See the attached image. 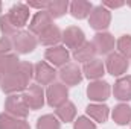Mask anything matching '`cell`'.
Here are the masks:
<instances>
[{"label":"cell","instance_id":"1","mask_svg":"<svg viewBox=\"0 0 131 129\" xmlns=\"http://www.w3.org/2000/svg\"><path fill=\"white\" fill-rule=\"evenodd\" d=\"M34 78V65L28 61H20L15 68H12L0 81V88L6 94H17L25 91Z\"/></svg>","mask_w":131,"mask_h":129},{"label":"cell","instance_id":"10","mask_svg":"<svg viewBox=\"0 0 131 129\" xmlns=\"http://www.w3.org/2000/svg\"><path fill=\"white\" fill-rule=\"evenodd\" d=\"M130 67L128 58H125L124 55H121L119 52H111L107 56L105 61V68L108 70V73L111 76H122L124 73H127Z\"/></svg>","mask_w":131,"mask_h":129},{"label":"cell","instance_id":"5","mask_svg":"<svg viewBox=\"0 0 131 129\" xmlns=\"http://www.w3.org/2000/svg\"><path fill=\"white\" fill-rule=\"evenodd\" d=\"M21 96L25 99L28 108L32 109V111L41 109L43 105H44V100H46V93L43 91L41 85H38V84H31V85L23 91Z\"/></svg>","mask_w":131,"mask_h":129},{"label":"cell","instance_id":"14","mask_svg":"<svg viewBox=\"0 0 131 129\" xmlns=\"http://www.w3.org/2000/svg\"><path fill=\"white\" fill-rule=\"evenodd\" d=\"M111 88L110 84L105 81H93L89 87H87V96L93 102H104L110 97Z\"/></svg>","mask_w":131,"mask_h":129},{"label":"cell","instance_id":"16","mask_svg":"<svg viewBox=\"0 0 131 129\" xmlns=\"http://www.w3.org/2000/svg\"><path fill=\"white\" fill-rule=\"evenodd\" d=\"M60 41H63V32L55 24L49 26L44 32L38 35V43L43 46H47V47H55V46H58Z\"/></svg>","mask_w":131,"mask_h":129},{"label":"cell","instance_id":"29","mask_svg":"<svg viewBox=\"0 0 131 129\" xmlns=\"http://www.w3.org/2000/svg\"><path fill=\"white\" fill-rule=\"evenodd\" d=\"M0 31L3 33V36H8V38H12L15 33L18 32V31L12 26V23L8 20L6 14H5V15H0Z\"/></svg>","mask_w":131,"mask_h":129},{"label":"cell","instance_id":"4","mask_svg":"<svg viewBox=\"0 0 131 129\" xmlns=\"http://www.w3.org/2000/svg\"><path fill=\"white\" fill-rule=\"evenodd\" d=\"M67 97H69V91H67V87L63 82L50 84L47 91H46V100H47L49 106H52L55 109L64 105L67 102Z\"/></svg>","mask_w":131,"mask_h":129},{"label":"cell","instance_id":"21","mask_svg":"<svg viewBox=\"0 0 131 129\" xmlns=\"http://www.w3.org/2000/svg\"><path fill=\"white\" fill-rule=\"evenodd\" d=\"M85 112L90 119H93L95 122L98 123H105L107 119H108V114H110V109L107 105H102V103H90L87 108H85Z\"/></svg>","mask_w":131,"mask_h":129},{"label":"cell","instance_id":"28","mask_svg":"<svg viewBox=\"0 0 131 129\" xmlns=\"http://www.w3.org/2000/svg\"><path fill=\"white\" fill-rule=\"evenodd\" d=\"M116 46L121 55H124L125 58H131V35H122L117 40Z\"/></svg>","mask_w":131,"mask_h":129},{"label":"cell","instance_id":"8","mask_svg":"<svg viewBox=\"0 0 131 129\" xmlns=\"http://www.w3.org/2000/svg\"><path fill=\"white\" fill-rule=\"evenodd\" d=\"M29 14L31 12H29L28 5H25V3H15V5H12V8L6 14V17L12 23V26L18 31V29H21V28H25L28 24Z\"/></svg>","mask_w":131,"mask_h":129},{"label":"cell","instance_id":"23","mask_svg":"<svg viewBox=\"0 0 131 129\" xmlns=\"http://www.w3.org/2000/svg\"><path fill=\"white\" fill-rule=\"evenodd\" d=\"M113 120L119 126H125L131 122V106L127 103H119L113 109Z\"/></svg>","mask_w":131,"mask_h":129},{"label":"cell","instance_id":"24","mask_svg":"<svg viewBox=\"0 0 131 129\" xmlns=\"http://www.w3.org/2000/svg\"><path fill=\"white\" fill-rule=\"evenodd\" d=\"M20 62L18 56L15 53H9V55H5V56H0V81L3 76H6L12 68H15Z\"/></svg>","mask_w":131,"mask_h":129},{"label":"cell","instance_id":"15","mask_svg":"<svg viewBox=\"0 0 131 129\" xmlns=\"http://www.w3.org/2000/svg\"><path fill=\"white\" fill-rule=\"evenodd\" d=\"M93 46L96 49V53L99 55H110L114 50V36L108 32H98L93 38Z\"/></svg>","mask_w":131,"mask_h":129},{"label":"cell","instance_id":"33","mask_svg":"<svg viewBox=\"0 0 131 129\" xmlns=\"http://www.w3.org/2000/svg\"><path fill=\"white\" fill-rule=\"evenodd\" d=\"M125 5V2H111V0H105V2H102V6L104 8H110V9H116V8H121V6H124Z\"/></svg>","mask_w":131,"mask_h":129},{"label":"cell","instance_id":"26","mask_svg":"<svg viewBox=\"0 0 131 129\" xmlns=\"http://www.w3.org/2000/svg\"><path fill=\"white\" fill-rule=\"evenodd\" d=\"M69 6H70V3H69L67 0L49 2V3H47V9H46V11L50 14V17H52V18H60V17H63L66 12H67Z\"/></svg>","mask_w":131,"mask_h":129},{"label":"cell","instance_id":"19","mask_svg":"<svg viewBox=\"0 0 131 129\" xmlns=\"http://www.w3.org/2000/svg\"><path fill=\"white\" fill-rule=\"evenodd\" d=\"M104 73H105V65L101 59H92L82 67V74L92 81H99L104 76Z\"/></svg>","mask_w":131,"mask_h":129},{"label":"cell","instance_id":"20","mask_svg":"<svg viewBox=\"0 0 131 129\" xmlns=\"http://www.w3.org/2000/svg\"><path fill=\"white\" fill-rule=\"evenodd\" d=\"M69 9H70L72 17H75L78 20H82V18L90 15V12L93 9V5L90 2H87V0H75V2L70 3Z\"/></svg>","mask_w":131,"mask_h":129},{"label":"cell","instance_id":"13","mask_svg":"<svg viewBox=\"0 0 131 129\" xmlns=\"http://www.w3.org/2000/svg\"><path fill=\"white\" fill-rule=\"evenodd\" d=\"M63 43L67 49H78L81 44L85 43V33L78 26H69L63 31Z\"/></svg>","mask_w":131,"mask_h":129},{"label":"cell","instance_id":"31","mask_svg":"<svg viewBox=\"0 0 131 129\" xmlns=\"http://www.w3.org/2000/svg\"><path fill=\"white\" fill-rule=\"evenodd\" d=\"M12 49H14L12 40L8 38V36H2V38H0V56L9 55V52H11Z\"/></svg>","mask_w":131,"mask_h":129},{"label":"cell","instance_id":"34","mask_svg":"<svg viewBox=\"0 0 131 129\" xmlns=\"http://www.w3.org/2000/svg\"><path fill=\"white\" fill-rule=\"evenodd\" d=\"M127 5H128V6H131V2H127Z\"/></svg>","mask_w":131,"mask_h":129},{"label":"cell","instance_id":"17","mask_svg":"<svg viewBox=\"0 0 131 129\" xmlns=\"http://www.w3.org/2000/svg\"><path fill=\"white\" fill-rule=\"evenodd\" d=\"M113 94H114V97L117 100H122V102L131 100V76L119 78L114 82Z\"/></svg>","mask_w":131,"mask_h":129},{"label":"cell","instance_id":"30","mask_svg":"<svg viewBox=\"0 0 131 129\" xmlns=\"http://www.w3.org/2000/svg\"><path fill=\"white\" fill-rule=\"evenodd\" d=\"M73 129H96V125L89 119V117H78L75 120V125H73Z\"/></svg>","mask_w":131,"mask_h":129},{"label":"cell","instance_id":"11","mask_svg":"<svg viewBox=\"0 0 131 129\" xmlns=\"http://www.w3.org/2000/svg\"><path fill=\"white\" fill-rule=\"evenodd\" d=\"M44 58H46V62H49L52 67H63L69 64L70 53L66 46H55L46 50Z\"/></svg>","mask_w":131,"mask_h":129},{"label":"cell","instance_id":"32","mask_svg":"<svg viewBox=\"0 0 131 129\" xmlns=\"http://www.w3.org/2000/svg\"><path fill=\"white\" fill-rule=\"evenodd\" d=\"M47 3L49 2H28V8H35V9H40V11H46L47 9Z\"/></svg>","mask_w":131,"mask_h":129},{"label":"cell","instance_id":"12","mask_svg":"<svg viewBox=\"0 0 131 129\" xmlns=\"http://www.w3.org/2000/svg\"><path fill=\"white\" fill-rule=\"evenodd\" d=\"M52 24H53V18L50 17V14L47 11H38L29 21V32L38 36Z\"/></svg>","mask_w":131,"mask_h":129},{"label":"cell","instance_id":"7","mask_svg":"<svg viewBox=\"0 0 131 129\" xmlns=\"http://www.w3.org/2000/svg\"><path fill=\"white\" fill-rule=\"evenodd\" d=\"M57 70L46 61H40L34 65V78L38 85H50L55 82Z\"/></svg>","mask_w":131,"mask_h":129},{"label":"cell","instance_id":"9","mask_svg":"<svg viewBox=\"0 0 131 129\" xmlns=\"http://www.w3.org/2000/svg\"><path fill=\"white\" fill-rule=\"evenodd\" d=\"M58 76L61 79V82L66 87H75L82 81V70L79 68V65L76 62H69L61 67V70L58 71Z\"/></svg>","mask_w":131,"mask_h":129},{"label":"cell","instance_id":"27","mask_svg":"<svg viewBox=\"0 0 131 129\" xmlns=\"http://www.w3.org/2000/svg\"><path fill=\"white\" fill-rule=\"evenodd\" d=\"M37 129H61V123L58 117L52 114H46L37 120Z\"/></svg>","mask_w":131,"mask_h":129},{"label":"cell","instance_id":"25","mask_svg":"<svg viewBox=\"0 0 131 129\" xmlns=\"http://www.w3.org/2000/svg\"><path fill=\"white\" fill-rule=\"evenodd\" d=\"M75 115H76V106L72 103V102H66L63 106L57 108V117L64 122V123H70L75 120Z\"/></svg>","mask_w":131,"mask_h":129},{"label":"cell","instance_id":"3","mask_svg":"<svg viewBox=\"0 0 131 129\" xmlns=\"http://www.w3.org/2000/svg\"><path fill=\"white\" fill-rule=\"evenodd\" d=\"M5 111L17 119H26L29 114V108L21 94H9L5 100Z\"/></svg>","mask_w":131,"mask_h":129},{"label":"cell","instance_id":"2","mask_svg":"<svg viewBox=\"0 0 131 129\" xmlns=\"http://www.w3.org/2000/svg\"><path fill=\"white\" fill-rule=\"evenodd\" d=\"M37 44H38V40L29 31H18L12 36L14 50L17 53H21V55H26V53L34 52L35 47H37Z\"/></svg>","mask_w":131,"mask_h":129},{"label":"cell","instance_id":"6","mask_svg":"<svg viewBox=\"0 0 131 129\" xmlns=\"http://www.w3.org/2000/svg\"><path fill=\"white\" fill-rule=\"evenodd\" d=\"M110 21H111V12H110V9L104 8L102 5L95 6V8L92 9L90 15H89V23H90V26H92L95 31H99V32L105 31V29L110 26Z\"/></svg>","mask_w":131,"mask_h":129},{"label":"cell","instance_id":"22","mask_svg":"<svg viewBox=\"0 0 131 129\" xmlns=\"http://www.w3.org/2000/svg\"><path fill=\"white\" fill-rule=\"evenodd\" d=\"M0 129H31L29 123L25 119H17L8 112L0 114Z\"/></svg>","mask_w":131,"mask_h":129},{"label":"cell","instance_id":"18","mask_svg":"<svg viewBox=\"0 0 131 129\" xmlns=\"http://www.w3.org/2000/svg\"><path fill=\"white\" fill-rule=\"evenodd\" d=\"M72 56H73V59H75L76 62H84V64H85V62L95 59V56H96V49H95L93 43L85 41L84 44H81L78 49L73 50Z\"/></svg>","mask_w":131,"mask_h":129}]
</instances>
